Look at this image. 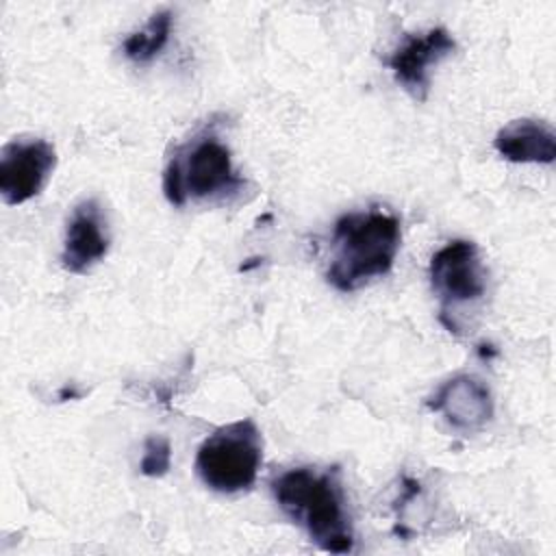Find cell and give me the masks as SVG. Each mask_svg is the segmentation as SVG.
<instances>
[{
    "instance_id": "obj_1",
    "label": "cell",
    "mask_w": 556,
    "mask_h": 556,
    "mask_svg": "<svg viewBox=\"0 0 556 556\" xmlns=\"http://www.w3.org/2000/svg\"><path fill=\"white\" fill-rule=\"evenodd\" d=\"M271 493L280 510L304 528L317 547L332 554L352 552V523L334 469H287L271 482Z\"/></svg>"
},
{
    "instance_id": "obj_2",
    "label": "cell",
    "mask_w": 556,
    "mask_h": 556,
    "mask_svg": "<svg viewBox=\"0 0 556 556\" xmlns=\"http://www.w3.org/2000/svg\"><path fill=\"white\" fill-rule=\"evenodd\" d=\"M400 241V219L391 211L371 206L341 215L332 228L326 280L343 293L361 289L393 267Z\"/></svg>"
},
{
    "instance_id": "obj_3",
    "label": "cell",
    "mask_w": 556,
    "mask_h": 556,
    "mask_svg": "<svg viewBox=\"0 0 556 556\" xmlns=\"http://www.w3.org/2000/svg\"><path fill=\"white\" fill-rule=\"evenodd\" d=\"M243 185L228 146L208 132L180 146L163 172V193L174 206H185L187 200L226 198Z\"/></svg>"
},
{
    "instance_id": "obj_4",
    "label": "cell",
    "mask_w": 556,
    "mask_h": 556,
    "mask_svg": "<svg viewBox=\"0 0 556 556\" xmlns=\"http://www.w3.org/2000/svg\"><path fill=\"white\" fill-rule=\"evenodd\" d=\"M263 463V439L252 419H237L211 432L195 454V473L217 493H239L254 484Z\"/></svg>"
},
{
    "instance_id": "obj_5",
    "label": "cell",
    "mask_w": 556,
    "mask_h": 556,
    "mask_svg": "<svg viewBox=\"0 0 556 556\" xmlns=\"http://www.w3.org/2000/svg\"><path fill=\"white\" fill-rule=\"evenodd\" d=\"M430 285L441 302V319L456 306L478 302L486 291V269L473 241L454 239L430 258Z\"/></svg>"
},
{
    "instance_id": "obj_6",
    "label": "cell",
    "mask_w": 556,
    "mask_h": 556,
    "mask_svg": "<svg viewBox=\"0 0 556 556\" xmlns=\"http://www.w3.org/2000/svg\"><path fill=\"white\" fill-rule=\"evenodd\" d=\"M56 165L54 146L41 137H15L0 152V195L17 206L35 198Z\"/></svg>"
},
{
    "instance_id": "obj_7",
    "label": "cell",
    "mask_w": 556,
    "mask_h": 556,
    "mask_svg": "<svg viewBox=\"0 0 556 556\" xmlns=\"http://www.w3.org/2000/svg\"><path fill=\"white\" fill-rule=\"evenodd\" d=\"M456 50V41L443 26L406 35L391 52L389 67L395 80L417 100H426L430 89V67Z\"/></svg>"
},
{
    "instance_id": "obj_8",
    "label": "cell",
    "mask_w": 556,
    "mask_h": 556,
    "mask_svg": "<svg viewBox=\"0 0 556 556\" xmlns=\"http://www.w3.org/2000/svg\"><path fill=\"white\" fill-rule=\"evenodd\" d=\"M106 217L98 200L78 202L67 217L61 265L70 274H87L109 252Z\"/></svg>"
},
{
    "instance_id": "obj_9",
    "label": "cell",
    "mask_w": 556,
    "mask_h": 556,
    "mask_svg": "<svg viewBox=\"0 0 556 556\" xmlns=\"http://www.w3.org/2000/svg\"><path fill=\"white\" fill-rule=\"evenodd\" d=\"M430 410L441 413L445 421L463 432L484 428L493 417V397L489 387L469 374L445 380L428 400Z\"/></svg>"
},
{
    "instance_id": "obj_10",
    "label": "cell",
    "mask_w": 556,
    "mask_h": 556,
    "mask_svg": "<svg viewBox=\"0 0 556 556\" xmlns=\"http://www.w3.org/2000/svg\"><path fill=\"white\" fill-rule=\"evenodd\" d=\"M497 154L513 163L549 165L556 159V135L541 119L519 117L502 126L493 139Z\"/></svg>"
},
{
    "instance_id": "obj_11",
    "label": "cell",
    "mask_w": 556,
    "mask_h": 556,
    "mask_svg": "<svg viewBox=\"0 0 556 556\" xmlns=\"http://www.w3.org/2000/svg\"><path fill=\"white\" fill-rule=\"evenodd\" d=\"M172 22H174V15L169 9H163L150 15L143 28L130 33L124 39V46H122L124 54L132 63H150L165 48L172 33Z\"/></svg>"
},
{
    "instance_id": "obj_12",
    "label": "cell",
    "mask_w": 556,
    "mask_h": 556,
    "mask_svg": "<svg viewBox=\"0 0 556 556\" xmlns=\"http://www.w3.org/2000/svg\"><path fill=\"white\" fill-rule=\"evenodd\" d=\"M172 465V445L165 437H148L143 445V456L139 471L148 478H161L169 471Z\"/></svg>"
}]
</instances>
